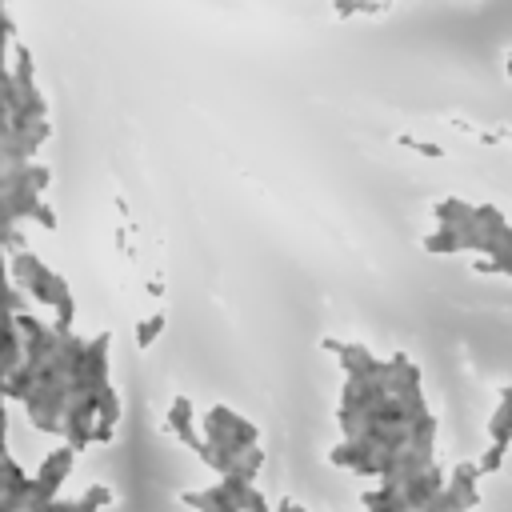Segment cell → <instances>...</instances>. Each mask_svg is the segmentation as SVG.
Returning a JSON list of instances; mask_svg holds the SVG:
<instances>
[{
	"mask_svg": "<svg viewBox=\"0 0 512 512\" xmlns=\"http://www.w3.org/2000/svg\"><path fill=\"white\" fill-rule=\"evenodd\" d=\"M160 332H164V316L156 312V316H148V320L136 328V344H140V348H148V344H152Z\"/></svg>",
	"mask_w": 512,
	"mask_h": 512,
	"instance_id": "6da1fadb",
	"label": "cell"
},
{
	"mask_svg": "<svg viewBox=\"0 0 512 512\" xmlns=\"http://www.w3.org/2000/svg\"><path fill=\"white\" fill-rule=\"evenodd\" d=\"M32 220H40V228H56V212H52V208H48L44 200L36 204V212H32Z\"/></svg>",
	"mask_w": 512,
	"mask_h": 512,
	"instance_id": "7a4b0ae2",
	"label": "cell"
},
{
	"mask_svg": "<svg viewBox=\"0 0 512 512\" xmlns=\"http://www.w3.org/2000/svg\"><path fill=\"white\" fill-rule=\"evenodd\" d=\"M404 144H408V148H416V152H424V156H432V160H436V156H444L436 144H424V140H412V136H404Z\"/></svg>",
	"mask_w": 512,
	"mask_h": 512,
	"instance_id": "3957f363",
	"label": "cell"
}]
</instances>
